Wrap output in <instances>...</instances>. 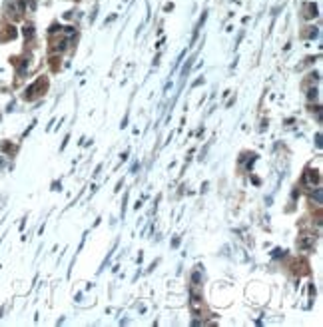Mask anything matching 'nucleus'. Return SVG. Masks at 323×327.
<instances>
[{
  "label": "nucleus",
  "mask_w": 323,
  "mask_h": 327,
  "mask_svg": "<svg viewBox=\"0 0 323 327\" xmlns=\"http://www.w3.org/2000/svg\"><path fill=\"white\" fill-rule=\"evenodd\" d=\"M46 88V80H38L34 86H30L28 88V92H26V98H34V92H40V90H44Z\"/></svg>",
  "instance_id": "1"
}]
</instances>
